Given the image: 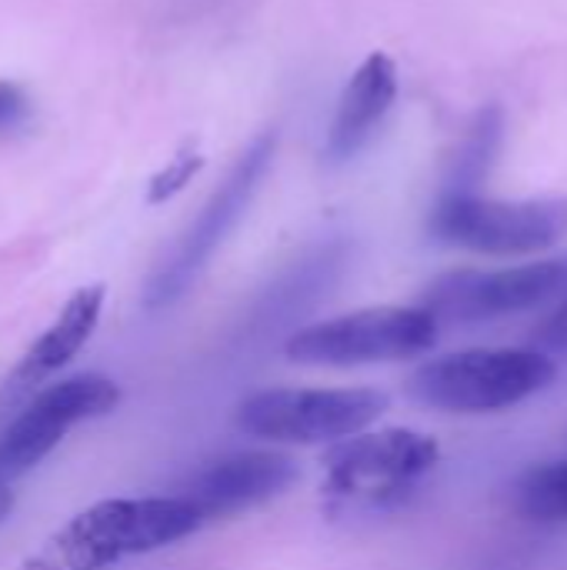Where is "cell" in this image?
Instances as JSON below:
<instances>
[{
  "instance_id": "cell-16",
  "label": "cell",
  "mask_w": 567,
  "mask_h": 570,
  "mask_svg": "<svg viewBox=\"0 0 567 570\" xmlns=\"http://www.w3.org/2000/svg\"><path fill=\"white\" fill-rule=\"evenodd\" d=\"M33 104L27 90L13 80H0V134H17L30 124Z\"/></svg>"
},
{
  "instance_id": "cell-5",
  "label": "cell",
  "mask_w": 567,
  "mask_h": 570,
  "mask_svg": "<svg viewBox=\"0 0 567 570\" xmlns=\"http://www.w3.org/2000/svg\"><path fill=\"white\" fill-rule=\"evenodd\" d=\"M438 321L424 307H371L297 331L284 354L307 367H364L408 361L438 344Z\"/></svg>"
},
{
  "instance_id": "cell-9",
  "label": "cell",
  "mask_w": 567,
  "mask_h": 570,
  "mask_svg": "<svg viewBox=\"0 0 567 570\" xmlns=\"http://www.w3.org/2000/svg\"><path fill=\"white\" fill-rule=\"evenodd\" d=\"M567 301V254L508 271H454L438 277L421 307L438 324H488Z\"/></svg>"
},
{
  "instance_id": "cell-8",
  "label": "cell",
  "mask_w": 567,
  "mask_h": 570,
  "mask_svg": "<svg viewBox=\"0 0 567 570\" xmlns=\"http://www.w3.org/2000/svg\"><path fill=\"white\" fill-rule=\"evenodd\" d=\"M120 404V387L107 374H74L33 394L0 431V488L30 474L84 421L104 417Z\"/></svg>"
},
{
  "instance_id": "cell-7",
  "label": "cell",
  "mask_w": 567,
  "mask_h": 570,
  "mask_svg": "<svg viewBox=\"0 0 567 570\" xmlns=\"http://www.w3.org/2000/svg\"><path fill=\"white\" fill-rule=\"evenodd\" d=\"M428 227L438 240L478 254H535L555 247L567 234V200H488L478 194L441 197Z\"/></svg>"
},
{
  "instance_id": "cell-11",
  "label": "cell",
  "mask_w": 567,
  "mask_h": 570,
  "mask_svg": "<svg viewBox=\"0 0 567 570\" xmlns=\"http://www.w3.org/2000/svg\"><path fill=\"white\" fill-rule=\"evenodd\" d=\"M107 287L104 284H87L70 294V301L60 307L53 324L23 351L20 364L10 371V377L0 387V421H10L33 394L50 384L53 374H60L90 341L100 311H104Z\"/></svg>"
},
{
  "instance_id": "cell-10",
  "label": "cell",
  "mask_w": 567,
  "mask_h": 570,
  "mask_svg": "<svg viewBox=\"0 0 567 570\" xmlns=\"http://www.w3.org/2000/svg\"><path fill=\"white\" fill-rule=\"evenodd\" d=\"M294 481H297V464L287 454L241 451L194 471L184 481L180 498H187L207 524L261 508L264 501L284 494Z\"/></svg>"
},
{
  "instance_id": "cell-3",
  "label": "cell",
  "mask_w": 567,
  "mask_h": 570,
  "mask_svg": "<svg viewBox=\"0 0 567 570\" xmlns=\"http://www.w3.org/2000/svg\"><path fill=\"white\" fill-rule=\"evenodd\" d=\"M388 404L374 387H274L241 401L234 424L277 444H338L368 431Z\"/></svg>"
},
{
  "instance_id": "cell-2",
  "label": "cell",
  "mask_w": 567,
  "mask_h": 570,
  "mask_svg": "<svg viewBox=\"0 0 567 570\" xmlns=\"http://www.w3.org/2000/svg\"><path fill=\"white\" fill-rule=\"evenodd\" d=\"M558 377V364L541 351L478 347L421 364L408 391L428 407L451 414H495L541 394Z\"/></svg>"
},
{
  "instance_id": "cell-18",
  "label": "cell",
  "mask_w": 567,
  "mask_h": 570,
  "mask_svg": "<svg viewBox=\"0 0 567 570\" xmlns=\"http://www.w3.org/2000/svg\"><path fill=\"white\" fill-rule=\"evenodd\" d=\"M13 511V491L10 488H0V524H3V518Z\"/></svg>"
},
{
  "instance_id": "cell-15",
  "label": "cell",
  "mask_w": 567,
  "mask_h": 570,
  "mask_svg": "<svg viewBox=\"0 0 567 570\" xmlns=\"http://www.w3.org/2000/svg\"><path fill=\"white\" fill-rule=\"evenodd\" d=\"M204 167V157H201V150L194 147V144H187L160 174H154L150 177V187H147V200L150 204H164V200H170L177 190H184L187 184H190V177L197 174Z\"/></svg>"
},
{
  "instance_id": "cell-14",
  "label": "cell",
  "mask_w": 567,
  "mask_h": 570,
  "mask_svg": "<svg viewBox=\"0 0 567 570\" xmlns=\"http://www.w3.org/2000/svg\"><path fill=\"white\" fill-rule=\"evenodd\" d=\"M515 504L535 521H567V461L531 468L515 488Z\"/></svg>"
},
{
  "instance_id": "cell-13",
  "label": "cell",
  "mask_w": 567,
  "mask_h": 570,
  "mask_svg": "<svg viewBox=\"0 0 567 570\" xmlns=\"http://www.w3.org/2000/svg\"><path fill=\"white\" fill-rule=\"evenodd\" d=\"M501 130H505V117L498 107H488L475 117V124L468 127V134L451 160L441 197H471L478 190V184L485 180V174L501 147Z\"/></svg>"
},
{
  "instance_id": "cell-17",
  "label": "cell",
  "mask_w": 567,
  "mask_h": 570,
  "mask_svg": "<svg viewBox=\"0 0 567 570\" xmlns=\"http://www.w3.org/2000/svg\"><path fill=\"white\" fill-rule=\"evenodd\" d=\"M538 344L551 351H567V301H561L541 324H538Z\"/></svg>"
},
{
  "instance_id": "cell-1",
  "label": "cell",
  "mask_w": 567,
  "mask_h": 570,
  "mask_svg": "<svg viewBox=\"0 0 567 570\" xmlns=\"http://www.w3.org/2000/svg\"><path fill=\"white\" fill-rule=\"evenodd\" d=\"M201 528V511L180 494L110 498L70 518L23 570H107L170 548Z\"/></svg>"
},
{
  "instance_id": "cell-6",
  "label": "cell",
  "mask_w": 567,
  "mask_h": 570,
  "mask_svg": "<svg viewBox=\"0 0 567 570\" xmlns=\"http://www.w3.org/2000/svg\"><path fill=\"white\" fill-rule=\"evenodd\" d=\"M441 461V448L431 434L388 428L374 434H354L338 441L324 458V491L344 504L384 508L418 488Z\"/></svg>"
},
{
  "instance_id": "cell-12",
  "label": "cell",
  "mask_w": 567,
  "mask_h": 570,
  "mask_svg": "<svg viewBox=\"0 0 567 570\" xmlns=\"http://www.w3.org/2000/svg\"><path fill=\"white\" fill-rule=\"evenodd\" d=\"M394 97H398V67L388 53L374 50L354 70V77L348 80L338 100V114L324 144L328 164H344L354 154H361L374 137V130L381 127V120L388 117Z\"/></svg>"
},
{
  "instance_id": "cell-4",
  "label": "cell",
  "mask_w": 567,
  "mask_h": 570,
  "mask_svg": "<svg viewBox=\"0 0 567 570\" xmlns=\"http://www.w3.org/2000/svg\"><path fill=\"white\" fill-rule=\"evenodd\" d=\"M274 147H277V137L261 134L237 157V164L231 167L224 184L211 194V200L201 207L194 224L184 230V237L174 244V250L150 274V281L144 287V307L147 311H164L190 291L197 274L211 264V257L221 250V244L231 237V230L247 214L264 174L271 170Z\"/></svg>"
}]
</instances>
